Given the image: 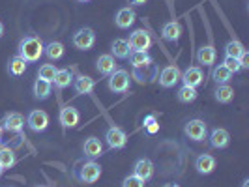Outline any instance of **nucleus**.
<instances>
[{"label": "nucleus", "instance_id": "nucleus-28", "mask_svg": "<svg viewBox=\"0 0 249 187\" xmlns=\"http://www.w3.org/2000/svg\"><path fill=\"white\" fill-rule=\"evenodd\" d=\"M64 43L62 41H49L45 47H43V54L49 58V60H60L64 56Z\"/></svg>", "mask_w": 249, "mask_h": 187}, {"label": "nucleus", "instance_id": "nucleus-43", "mask_svg": "<svg viewBox=\"0 0 249 187\" xmlns=\"http://www.w3.org/2000/svg\"><path fill=\"white\" fill-rule=\"evenodd\" d=\"M77 2H81V4H87V2H90V0H77Z\"/></svg>", "mask_w": 249, "mask_h": 187}, {"label": "nucleus", "instance_id": "nucleus-27", "mask_svg": "<svg viewBox=\"0 0 249 187\" xmlns=\"http://www.w3.org/2000/svg\"><path fill=\"white\" fill-rule=\"evenodd\" d=\"M213 100L221 105H227L234 100V88L231 85H217L215 92H213Z\"/></svg>", "mask_w": 249, "mask_h": 187}, {"label": "nucleus", "instance_id": "nucleus-19", "mask_svg": "<svg viewBox=\"0 0 249 187\" xmlns=\"http://www.w3.org/2000/svg\"><path fill=\"white\" fill-rule=\"evenodd\" d=\"M73 88L79 96H88V94L94 92L96 81H94L92 77H88V75H79V77L73 81Z\"/></svg>", "mask_w": 249, "mask_h": 187}, {"label": "nucleus", "instance_id": "nucleus-9", "mask_svg": "<svg viewBox=\"0 0 249 187\" xmlns=\"http://www.w3.org/2000/svg\"><path fill=\"white\" fill-rule=\"evenodd\" d=\"M25 116L23 114H19V112H8V114H4V118H2V129L4 131H8V133H21L23 129H25Z\"/></svg>", "mask_w": 249, "mask_h": 187}, {"label": "nucleus", "instance_id": "nucleus-44", "mask_svg": "<svg viewBox=\"0 0 249 187\" xmlns=\"http://www.w3.org/2000/svg\"><path fill=\"white\" fill-rule=\"evenodd\" d=\"M2 172H4V169H2V167H0V176H2Z\"/></svg>", "mask_w": 249, "mask_h": 187}, {"label": "nucleus", "instance_id": "nucleus-17", "mask_svg": "<svg viewBox=\"0 0 249 187\" xmlns=\"http://www.w3.org/2000/svg\"><path fill=\"white\" fill-rule=\"evenodd\" d=\"M83 153L88 159H98L103 155V142L100 137H88L83 144Z\"/></svg>", "mask_w": 249, "mask_h": 187}, {"label": "nucleus", "instance_id": "nucleus-24", "mask_svg": "<svg viewBox=\"0 0 249 187\" xmlns=\"http://www.w3.org/2000/svg\"><path fill=\"white\" fill-rule=\"evenodd\" d=\"M53 85H54L56 90H66L68 86H71V85H73V71H71V69H68V68L58 69L56 75H54Z\"/></svg>", "mask_w": 249, "mask_h": 187}, {"label": "nucleus", "instance_id": "nucleus-41", "mask_svg": "<svg viewBox=\"0 0 249 187\" xmlns=\"http://www.w3.org/2000/svg\"><path fill=\"white\" fill-rule=\"evenodd\" d=\"M242 187H249V180H248V178H246V180L242 182Z\"/></svg>", "mask_w": 249, "mask_h": 187}, {"label": "nucleus", "instance_id": "nucleus-15", "mask_svg": "<svg viewBox=\"0 0 249 187\" xmlns=\"http://www.w3.org/2000/svg\"><path fill=\"white\" fill-rule=\"evenodd\" d=\"M154 172H156V167H154V163L150 161L148 157H141L133 165V174L141 178V180H144V182L152 180Z\"/></svg>", "mask_w": 249, "mask_h": 187}, {"label": "nucleus", "instance_id": "nucleus-26", "mask_svg": "<svg viewBox=\"0 0 249 187\" xmlns=\"http://www.w3.org/2000/svg\"><path fill=\"white\" fill-rule=\"evenodd\" d=\"M26 68H28V62L23 60L19 54H15L10 58V62H8V73L12 75V77H23L26 73Z\"/></svg>", "mask_w": 249, "mask_h": 187}, {"label": "nucleus", "instance_id": "nucleus-40", "mask_svg": "<svg viewBox=\"0 0 249 187\" xmlns=\"http://www.w3.org/2000/svg\"><path fill=\"white\" fill-rule=\"evenodd\" d=\"M4 36V23H2V21H0V37Z\"/></svg>", "mask_w": 249, "mask_h": 187}, {"label": "nucleus", "instance_id": "nucleus-11", "mask_svg": "<svg viewBox=\"0 0 249 187\" xmlns=\"http://www.w3.org/2000/svg\"><path fill=\"white\" fill-rule=\"evenodd\" d=\"M58 122H60V125H62L64 129L75 127V125L81 122V112H79V109L71 107V105H66L58 112Z\"/></svg>", "mask_w": 249, "mask_h": 187}, {"label": "nucleus", "instance_id": "nucleus-10", "mask_svg": "<svg viewBox=\"0 0 249 187\" xmlns=\"http://www.w3.org/2000/svg\"><path fill=\"white\" fill-rule=\"evenodd\" d=\"M180 75H182V71H180V68L178 66H175V64H169V66H165L161 69V73H160V86L161 88H173L176 86L178 83H180Z\"/></svg>", "mask_w": 249, "mask_h": 187}, {"label": "nucleus", "instance_id": "nucleus-45", "mask_svg": "<svg viewBox=\"0 0 249 187\" xmlns=\"http://www.w3.org/2000/svg\"><path fill=\"white\" fill-rule=\"evenodd\" d=\"M37 187H47V186H37Z\"/></svg>", "mask_w": 249, "mask_h": 187}, {"label": "nucleus", "instance_id": "nucleus-4", "mask_svg": "<svg viewBox=\"0 0 249 187\" xmlns=\"http://www.w3.org/2000/svg\"><path fill=\"white\" fill-rule=\"evenodd\" d=\"M129 85H131V75L125 69H114L107 79V86L114 94H125L129 90Z\"/></svg>", "mask_w": 249, "mask_h": 187}, {"label": "nucleus", "instance_id": "nucleus-16", "mask_svg": "<svg viewBox=\"0 0 249 187\" xmlns=\"http://www.w3.org/2000/svg\"><path fill=\"white\" fill-rule=\"evenodd\" d=\"M215 167H217V161L210 153H200L199 157L195 159V170L202 176L212 174L213 170H215Z\"/></svg>", "mask_w": 249, "mask_h": 187}, {"label": "nucleus", "instance_id": "nucleus-6", "mask_svg": "<svg viewBox=\"0 0 249 187\" xmlns=\"http://www.w3.org/2000/svg\"><path fill=\"white\" fill-rule=\"evenodd\" d=\"M49 124H51L49 114L45 111H41V109L30 111L28 116H26V125H28V129L34 131V133H43V131H47Z\"/></svg>", "mask_w": 249, "mask_h": 187}, {"label": "nucleus", "instance_id": "nucleus-12", "mask_svg": "<svg viewBox=\"0 0 249 187\" xmlns=\"http://www.w3.org/2000/svg\"><path fill=\"white\" fill-rule=\"evenodd\" d=\"M135 21H137V13H135L133 8H129V6L120 8V10L116 12V15H114V25L118 26V28H122V30L131 28Z\"/></svg>", "mask_w": 249, "mask_h": 187}, {"label": "nucleus", "instance_id": "nucleus-33", "mask_svg": "<svg viewBox=\"0 0 249 187\" xmlns=\"http://www.w3.org/2000/svg\"><path fill=\"white\" fill-rule=\"evenodd\" d=\"M246 51V47L238 41V39H231L225 43V56H232V58H238L242 52Z\"/></svg>", "mask_w": 249, "mask_h": 187}, {"label": "nucleus", "instance_id": "nucleus-39", "mask_svg": "<svg viewBox=\"0 0 249 187\" xmlns=\"http://www.w3.org/2000/svg\"><path fill=\"white\" fill-rule=\"evenodd\" d=\"M161 187H182V186H178V184H173V182H169V184H163Z\"/></svg>", "mask_w": 249, "mask_h": 187}, {"label": "nucleus", "instance_id": "nucleus-18", "mask_svg": "<svg viewBox=\"0 0 249 187\" xmlns=\"http://www.w3.org/2000/svg\"><path fill=\"white\" fill-rule=\"evenodd\" d=\"M161 37L169 43H175L182 37V25L178 21H169L161 28Z\"/></svg>", "mask_w": 249, "mask_h": 187}, {"label": "nucleus", "instance_id": "nucleus-32", "mask_svg": "<svg viewBox=\"0 0 249 187\" xmlns=\"http://www.w3.org/2000/svg\"><path fill=\"white\" fill-rule=\"evenodd\" d=\"M56 71H58V69H56L54 64H41V66H39V71H37V79L47 81V83H53Z\"/></svg>", "mask_w": 249, "mask_h": 187}, {"label": "nucleus", "instance_id": "nucleus-36", "mask_svg": "<svg viewBox=\"0 0 249 187\" xmlns=\"http://www.w3.org/2000/svg\"><path fill=\"white\" fill-rule=\"evenodd\" d=\"M144 186H146V182L141 180V178H137L135 174L125 176L124 182H122V187H144Z\"/></svg>", "mask_w": 249, "mask_h": 187}, {"label": "nucleus", "instance_id": "nucleus-22", "mask_svg": "<svg viewBox=\"0 0 249 187\" xmlns=\"http://www.w3.org/2000/svg\"><path fill=\"white\" fill-rule=\"evenodd\" d=\"M129 64L133 66V69H141V68H148L152 66V56H150L148 52H144V51H131L129 52Z\"/></svg>", "mask_w": 249, "mask_h": 187}, {"label": "nucleus", "instance_id": "nucleus-29", "mask_svg": "<svg viewBox=\"0 0 249 187\" xmlns=\"http://www.w3.org/2000/svg\"><path fill=\"white\" fill-rule=\"evenodd\" d=\"M15 163H17L15 152H13L10 146H0V167H2L4 170H8V169H13V167H15Z\"/></svg>", "mask_w": 249, "mask_h": 187}, {"label": "nucleus", "instance_id": "nucleus-37", "mask_svg": "<svg viewBox=\"0 0 249 187\" xmlns=\"http://www.w3.org/2000/svg\"><path fill=\"white\" fill-rule=\"evenodd\" d=\"M238 62H240V68L242 69H249V52L244 51L240 56H238Z\"/></svg>", "mask_w": 249, "mask_h": 187}, {"label": "nucleus", "instance_id": "nucleus-7", "mask_svg": "<svg viewBox=\"0 0 249 187\" xmlns=\"http://www.w3.org/2000/svg\"><path fill=\"white\" fill-rule=\"evenodd\" d=\"M105 142L111 150H122L127 146V133H125L122 127H116L111 125L107 131H105Z\"/></svg>", "mask_w": 249, "mask_h": 187}, {"label": "nucleus", "instance_id": "nucleus-2", "mask_svg": "<svg viewBox=\"0 0 249 187\" xmlns=\"http://www.w3.org/2000/svg\"><path fill=\"white\" fill-rule=\"evenodd\" d=\"M71 43L77 51H90L96 45V32L90 26H83L79 30H75L71 36Z\"/></svg>", "mask_w": 249, "mask_h": 187}, {"label": "nucleus", "instance_id": "nucleus-23", "mask_svg": "<svg viewBox=\"0 0 249 187\" xmlns=\"http://www.w3.org/2000/svg\"><path fill=\"white\" fill-rule=\"evenodd\" d=\"M32 94H34V98L39 101L49 100L51 94H53V83L36 79V81H34V86H32Z\"/></svg>", "mask_w": 249, "mask_h": 187}, {"label": "nucleus", "instance_id": "nucleus-38", "mask_svg": "<svg viewBox=\"0 0 249 187\" xmlns=\"http://www.w3.org/2000/svg\"><path fill=\"white\" fill-rule=\"evenodd\" d=\"M127 2H129L131 6H144L148 0H127Z\"/></svg>", "mask_w": 249, "mask_h": 187}, {"label": "nucleus", "instance_id": "nucleus-31", "mask_svg": "<svg viewBox=\"0 0 249 187\" xmlns=\"http://www.w3.org/2000/svg\"><path fill=\"white\" fill-rule=\"evenodd\" d=\"M197 96H199L197 88L187 86V85H182V86L178 88V92H176V98L182 103H193V101L197 100Z\"/></svg>", "mask_w": 249, "mask_h": 187}, {"label": "nucleus", "instance_id": "nucleus-3", "mask_svg": "<svg viewBox=\"0 0 249 187\" xmlns=\"http://www.w3.org/2000/svg\"><path fill=\"white\" fill-rule=\"evenodd\" d=\"M101 172H103V169H101L100 163H96L94 159H90V161H87L81 169H79L77 180H79L81 184H85V186H92V184H96V182L101 178Z\"/></svg>", "mask_w": 249, "mask_h": 187}, {"label": "nucleus", "instance_id": "nucleus-42", "mask_svg": "<svg viewBox=\"0 0 249 187\" xmlns=\"http://www.w3.org/2000/svg\"><path fill=\"white\" fill-rule=\"evenodd\" d=\"M2 133H4V129H2V125H0V142H2Z\"/></svg>", "mask_w": 249, "mask_h": 187}, {"label": "nucleus", "instance_id": "nucleus-1", "mask_svg": "<svg viewBox=\"0 0 249 187\" xmlns=\"http://www.w3.org/2000/svg\"><path fill=\"white\" fill-rule=\"evenodd\" d=\"M43 41H41V37L39 36H25L21 41H19V47H17V54L26 60L28 64H34V62H39V58L43 56Z\"/></svg>", "mask_w": 249, "mask_h": 187}, {"label": "nucleus", "instance_id": "nucleus-13", "mask_svg": "<svg viewBox=\"0 0 249 187\" xmlns=\"http://www.w3.org/2000/svg\"><path fill=\"white\" fill-rule=\"evenodd\" d=\"M180 81H182V85L197 88L204 83V73H202V69H200L199 66H189L186 71H182Z\"/></svg>", "mask_w": 249, "mask_h": 187}, {"label": "nucleus", "instance_id": "nucleus-8", "mask_svg": "<svg viewBox=\"0 0 249 187\" xmlns=\"http://www.w3.org/2000/svg\"><path fill=\"white\" fill-rule=\"evenodd\" d=\"M127 43H129L131 51H144V52H148V49L152 47L154 41H152V36L148 34V30L139 28V30H133V32L129 34Z\"/></svg>", "mask_w": 249, "mask_h": 187}, {"label": "nucleus", "instance_id": "nucleus-35", "mask_svg": "<svg viewBox=\"0 0 249 187\" xmlns=\"http://www.w3.org/2000/svg\"><path fill=\"white\" fill-rule=\"evenodd\" d=\"M223 66L232 75H234V73H240V71H242V68H240V62H238V58H232V56H225Z\"/></svg>", "mask_w": 249, "mask_h": 187}, {"label": "nucleus", "instance_id": "nucleus-34", "mask_svg": "<svg viewBox=\"0 0 249 187\" xmlns=\"http://www.w3.org/2000/svg\"><path fill=\"white\" fill-rule=\"evenodd\" d=\"M144 129H146V133H150V135H154V133H158L160 131V122L156 120V116H146L144 118Z\"/></svg>", "mask_w": 249, "mask_h": 187}, {"label": "nucleus", "instance_id": "nucleus-14", "mask_svg": "<svg viewBox=\"0 0 249 187\" xmlns=\"http://www.w3.org/2000/svg\"><path fill=\"white\" fill-rule=\"evenodd\" d=\"M208 140H210V146L215 150H225L229 144H231V133L223 129V127H215L210 131L208 135Z\"/></svg>", "mask_w": 249, "mask_h": 187}, {"label": "nucleus", "instance_id": "nucleus-20", "mask_svg": "<svg viewBox=\"0 0 249 187\" xmlns=\"http://www.w3.org/2000/svg\"><path fill=\"white\" fill-rule=\"evenodd\" d=\"M96 69L98 73L103 77H109V75L116 69V60L112 54H100V58L96 60Z\"/></svg>", "mask_w": 249, "mask_h": 187}, {"label": "nucleus", "instance_id": "nucleus-25", "mask_svg": "<svg viewBox=\"0 0 249 187\" xmlns=\"http://www.w3.org/2000/svg\"><path fill=\"white\" fill-rule=\"evenodd\" d=\"M111 51H112V56L118 58V60H125L131 52V47L127 43V39H122V37H116L114 41L111 43Z\"/></svg>", "mask_w": 249, "mask_h": 187}, {"label": "nucleus", "instance_id": "nucleus-21", "mask_svg": "<svg viewBox=\"0 0 249 187\" xmlns=\"http://www.w3.org/2000/svg\"><path fill=\"white\" fill-rule=\"evenodd\" d=\"M215 58H217V52H215V47H213L212 43L202 45L197 51V62L200 66H212V64H215Z\"/></svg>", "mask_w": 249, "mask_h": 187}, {"label": "nucleus", "instance_id": "nucleus-5", "mask_svg": "<svg viewBox=\"0 0 249 187\" xmlns=\"http://www.w3.org/2000/svg\"><path fill=\"white\" fill-rule=\"evenodd\" d=\"M184 135L193 142H200L208 137V125L200 118H193L184 125Z\"/></svg>", "mask_w": 249, "mask_h": 187}, {"label": "nucleus", "instance_id": "nucleus-30", "mask_svg": "<svg viewBox=\"0 0 249 187\" xmlns=\"http://www.w3.org/2000/svg\"><path fill=\"white\" fill-rule=\"evenodd\" d=\"M232 79V73L225 68L223 64H217L212 69V81L217 85H229V81Z\"/></svg>", "mask_w": 249, "mask_h": 187}]
</instances>
